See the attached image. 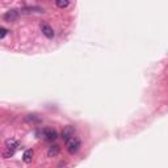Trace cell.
<instances>
[{
	"label": "cell",
	"mask_w": 168,
	"mask_h": 168,
	"mask_svg": "<svg viewBox=\"0 0 168 168\" xmlns=\"http://www.w3.org/2000/svg\"><path fill=\"white\" fill-rule=\"evenodd\" d=\"M66 147H67V151L71 154V155H74V154H76L79 151V148H80V141L78 138H75V137H72L71 139H68L67 142H66Z\"/></svg>",
	"instance_id": "obj_1"
},
{
	"label": "cell",
	"mask_w": 168,
	"mask_h": 168,
	"mask_svg": "<svg viewBox=\"0 0 168 168\" xmlns=\"http://www.w3.org/2000/svg\"><path fill=\"white\" fill-rule=\"evenodd\" d=\"M75 134V126L72 125H67L63 127V130H62V139L66 141L67 142L68 139H71Z\"/></svg>",
	"instance_id": "obj_2"
},
{
	"label": "cell",
	"mask_w": 168,
	"mask_h": 168,
	"mask_svg": "<svg viewBox=\"0 0 168 168\" xmlns=\"http://www.w3.org/2000/svg\"><path fill=\"white\" fill-rule=\"evenodd\" d=\"M39 28H41V32L43 33V36H45V37H47V38H53V37H54V30H53V28L49 24L41 23Z\"/></svg>",
	"instance_id": "obj_3"
},
{
	"label": "cell",
	"mask_w": 168,
	"mask_h": 168,
	"mask_svg": "<svg viewBox=\"0 0 168 168\" xmlns=\"http://www.w3.org/2000/svg\"><path fill=\"white\" fill-rule=\"evenodd\" d=\"M19 11L17 9H9L5 15H4V20L7 21V23H13V21H16L19 19Z\"/></svg>",
	"instance_id": "obj_4"
},
{
	"label": "cell",
	"mask_w": 168,
	"mask_h": 168,
	"mask_svg": "<svg viewBox=\"0 0 168 168\" xmlns=\"http://www.w3.org/2000/svg\"><path fill=\"white\" fill-rule=\"evenodd\" d=\"M43 138H45L46 141H50V142H53V141H55L57 138H58V134H57L55 130L53 129H49V127H46V129H43Z\"/></svg>",
	"instance_id": "obj_5"
},
{
	"label": "cell",
	"mask_w": 168,
	"mask_h": 168,
	"mask_svg": "<svg viewBox=\"0 0 168 168\" xmlns=\"http://www.w3.org/2000/svg\"><path fill=\"white\" fill-rule=\"evenodd\" d=\"M60 152V147L58 144H53L51 147H49V151H47V155L50 156V158H54V156H57L58 154Z\"/></svg>",
	"instance_id": "obj_6"
},
{
	"label": "cell",
	"mask_w": 168,
	"mask_h": 168,
	"mask_svg": "<svg viewBox=\"0 0 168 168\" xmlns=\"http://www.w3.org/2000/svg\"><path fill=\"white\" fill-rule=\"evenodd\" d=\"M21 13H33V12H43L42 8L39 7H24L20 9Z\"/></svg>",
	"instance_id": "obj_7"
},
{
	"label": "cell",
	"mask_w": 168,
	"mask_h": 168,
	"mask_svg": "<svg viewBox=\"0 0 168 168\" xmlns=\"http://www.w3.org/2000/svg\"><path fill=\"white\" fill-rule=\"evenodd\" d=\"M23 160L26 163V164H29V163H32L33 160V150H26L23 155Z\"/></svg>",
	"instance_id": "obj_8"
},
{
	"label": "cell",
	"mask_w": 168,
	"mask_h": 168,
	"mask_svg": "<svg viewBox=\"0 0 168 168\" xmlns=\"http://www.w3.org/2000/svg\"><path fill=\"white\" fill-rule=\"evenodd\" d=\"M5 146L8 150H12V151H15V150L19 147V142H17L16 139H8L5 142Z\"/></svg>",
	"instance_id": "obj_9"
},
{
	"label": "cell",
	"mask_w": 168,
	"mask_h": 168,
	"mask_svg": "<svg viewBox=\"0 0 168 168\" xmlns=\"http://www.w3.org/2000/svg\"><path fill=\"white\" fill-rule=\"evenodd\" d=\"M25 120L28 122H41V118H39L37 114H28Z\"/></svg>",
	"instance_id": "obj_10"
},
{
	"label": "cell",
	"mask_w": 168,
	"mask_h": 168,
	"mask_svg": "<svg viewBox=\"0 0 168 168\" xmlns=\"http://www.w3.org/2000/svg\"><path fill=\"white\" fill-rule=\"evenodd\" d=\"M55 4H57V5H58L59 8H66V7H68L70 2H68V0H57Z\"/></svg>",
	"instance_id": "obj_11"
},
{
	"label": "cell",
	"mask_w": 168,
	"mask_h": 168,
	"mask_svg": "<svg viewBox=\"0 0 168 168\" xmlns=\"http://www.w3.org/2000/svg\"><path fill=\"white\" fill-rule=\"evenodd\" d=\"M8 34V30L5 28H0V38H4Z\"/></svg>",
	"instance_id": "obj_12"
}]
</instances>
